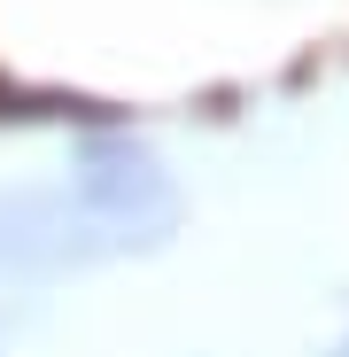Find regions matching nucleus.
<instances>
[{
  "label": "nucleus",
  "mask_w": 349,
  "mask_h": 357,
  "mask_svg": "<svg viewBox=\"0 0 349 357\" xmlns=\"http://www.w3.org/2000/svg\"><path fill=\"white\" fill-rule=\"evenodd\" d=\"M78 202L116 249H148L179 225V195H171V171L155 163V148L116 140V132L78 148Z\"/></svg>",
  "instance_id": "nucleus-1"
},
{
  "label": "nucleus",
  "mask_w": 349,
  "mask_h": 357,
  "mask_svg": "<svg viewBox=\"0 0 349 357\" xmlns=\"http://www.w3.org/2000/svg\"><path fill=\"white\" fill-rule=\"evenodd\" d=\"M116 257V241L93 225V210L70 187H8L0 195V272H70Z\"/></svg>",
  "instance_id": "nucleus-2"
},
{
  "label": "nucleus",
  "mask_w": 349,
  "mask_h": 357,
  "mask_svg": "<svg viewBox=\"0 0 349 357\" xmlns=\"http://www.w3.org/2000/svg\"><path fill=\"white\" fill-rule=\"evenodd\" d=\"M341 357H349V342H341Z\"/></svg>",
  "instance_id": "nucleus-3"
}]
</instances>
